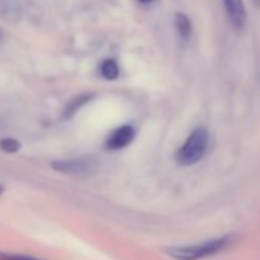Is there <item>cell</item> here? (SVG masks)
Listing matches in <instances>:
<instances>
[{
  "label": "cell",
  "mask_w": 260,
  "mask_h": 260,
  "mask_svg": "<svg viewBox=\"0 0 260 260\" xmlns=\"http://www.w3.org/2000/svg\"><path fill=\"white\" fill-rule=\"evenodd\" d=\"M230 243H231V237L223 236V237L208 239L201 243L167 248L166 252L175 260H202L225 251L230 246Z\"/></svg>",
  "instance_id": "1"
},
{
  "label": "cell",
  "mask_w": 260,
  "mask_h": 260,
  "mask_svg": "<svg viewBox=\"0 0 260 260\" xmlns=\"http://www.w3.org/2000/svg\"><path fill=\"white\" fill-rule=\"evenodd\" d=\"M207 146H208L207 128L196 127L190 134V137L187 138V141L176 152V162L184 167L198 164L204 158V155L207 152Z\"/></svg>",
  "instance_id": "2"
},
{
  "label": "cell",
  "mask_w": 260,
  "mask_h": 260,
  "mask_svg": "<svg viewBox=\"0 0 260 260\" xmlns=\"http://www.w3.org/2000/svg\"><path fill=\"white\" fill-rule=\"evenodd\" d=\"M51 167L63 175L71 176H87L96 170V164L89 158H75V159H58L51 164Z\"/></svg>",
  "instance_id": "3"
},
{
  "label": "cell",
  "mask_w": 260,
  "mask_h": 260,
  "mask_svg": "<svg viewBox=\"0 0 260 260\" xmlns=\"http://www.w3.org/2000/svg\"><path fill=\"white\" fill-rule=\"evenodd\" d=\"M135 135H137V132H135L134 125H130V124L121 125V127L115 128L109 135L106 146L110 150H121V149L132 144V141L135 140Z\"/></svg>",
  "instance_id": "4"
},
{
  "label": "cell",
  "mask_w": 260,
  "mask_h": 260,
  "mask_svg": "<svg viewBox=\"0 0 260 260\" xmlns=\"http://www.w3.org/2000/svg\"><path fill=\"white\" fill-rule=\"evenodd\" d=\"M223 5H225V10L228 13L231 23L236 25L237 28L243 26V23L246 20V11L243 7V0H223Z\"/></svg>",
  "instance_id": "5"
},
{
  "label": "cell",
  "mask_w": 260,
  "mask_h": 260,
  "mask_svg": "<svg viewBox=\"0 0 260 260\" xmlns=\"http://www.w3.org/2000/svg\"><path fill=\"white\" fill-rule=\"evenodd\" d=\"M175 26H176V29H178V32H179V36L182 39H188L190 37V34H191V22H190V19L185 14H182V13L176 14Z\"/></svg>",
  "instance_id": "6"
},
{
  "label": "cell",
  "mask_w": 260,
  "mask_h": 260,
  "mask_svg": "<svg viewBox=\"0 0 260 260\" xmlns=\"http://www.w3.org/2000/svg\"><path fill=\"white\" fill-rule=\"evenodd\" d=\"M100 72L106 80H115L119 75V66L115 60H104L100 66Z\"/></svg>",
  "instance_id": "7"
},
{
  "label": "cell",
  "mask_w": 260,
  "mask_h": 260,
  "mask_svg": "<svg viewBox=\"0 0 260 260\" xmlns=\"http://www.w3.org/2000/svg\"><path fill=\"white\" fill-rule=\"evenodd\" d=\"M92 98V95L86 93V95H80L74 100H71V103L68 104V107L64 109V118H71L72 115H75L86 103H89V100Z\"/></svg>",
  "instance_id": "8"
},
{
  "label": "cell",
  "mask_w": 260,
  "mask_h": 260,
  "mask_svg": "<svg viewBox=\"0 0 260 260\" xmlns=\"http://www.w3.org/2000/svg\"><path fill=\"white\" fill-rule=\"evenodd\" d=\"M0 149L7 153H16L20 149V144L13 138H5V140L0 141Z\"/></svg>",
  "instance_id": "9"
},
{
  "label": "cell",
  "mask_w": 260,
  "mask_h": 260,
  "mask_svg": "<svg viewBox=\"0 0 260 260\" xmlns=\"http://www.w3.org/2000/svg\"><path fill=\"white\" fill-rule=\"evenodd\" d=\"M0 260H39L31 255H23V254H13V252H4L0 251Z\"/></svg>",
  "instance_id": "10"
},
{
  "label": "cell",
  "mask_w": 260,
  "mask_h": 260,
  "mask_svg": "<svg viewBox=\"0 0 260 260\" xmlns=\"http://www.w3.org/2000/svg\"><path fill=\"white\" fill-rule=\"evenodd\" d=\"M138 2H141V4H150V2H153V0H138Z\"/></svg>",
  "instance_id": "11"
},
{
  "label": "cell",
  "mask_w": 260,
  "mask_h": 260,
  "mask_svg": "<svg viewBox=\"0 0 260 260\" xmlns=\"http://www.w3.org/2000/svg\"><path fill=\"white\" fill-rule=\"evenodd\" d=\"M4 191H5V188H4V185H2V184H0V196L4 194Z\"/></svg>",
  "instance_id": "12"
},
{
  "label": "cell",
  "mask_w": 260,
  "mask_h": 260,
  "mask_svg": "<svg viewBox=\"0 0 260 260\" xmlns=\"http://www.w3.org/2000/svg\"><path fill=\"white\" fill-rule=\"evenodd\" d=\"M0 36H2V31H0Z\"/></svg>",
  "instance_id": "13"
}]
</instances>
